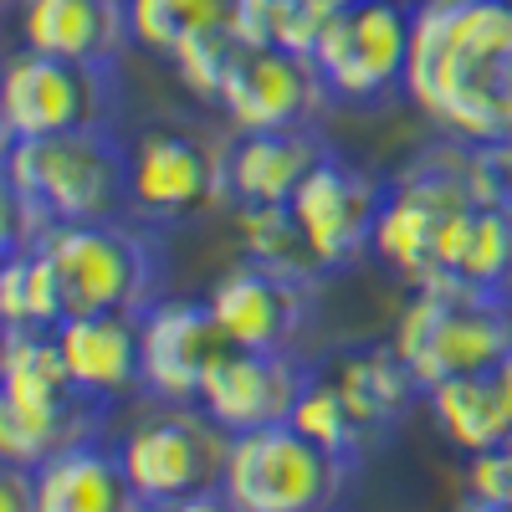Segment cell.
<instances>
[{"label":"cell","instance_id":"cell-1","mask_svg":"<svg viewBox=\"0 0 512 512\" xmlns=\"http://www.w3.org/2000/svg\"><path fill=\"white\" fill-rule=\"evenodd\" d=\"M405 93L446 139H512V0H420Z\"/></svg>","mask_w":512,"mask_h":512},{"label":"cell","instance_id":"cell-2","mask_svg":"<svg viewBox=\"0 0 512 512\" xmlns=\"http://www.w3.org/2000/svg\"><path fill=\"white\" fill-rule=\"evenodd\" d=\"M487 200H502L477 144L446 139L415 154L384 185V210L374 231V256L395 267L410 287L456 282L477 216Z\"/></svg>","mask_w":512,"mask_h":512},{"label":"cell","instance_id":"cell-3","mask_svg":"<svg viewBox=\"0 0 512 512\" xmlns=\"http://www.w3.org/2000/svg\"><path fill=\"white\" fill-rule=\"evenodd\" d=\"M103 400L72 379L52 328H6L0 349V456L41 466L47 456L98 441Z\"/></svg>","mask_w":512,"mask_h":512},{"label":"cell","instance_id":"cell-4","mask_svg":"<svg viewBox=\"0 0 512 512\" xmlns=\"http://www.w3.org/2000/svg\"><path fill=\"white\" fill-rule=\"evenodd\" d=\"M400 359L415 369L420 390L492 369L512 349V308L502 292L466 287V282H425L395 318Z\"/></svg>","mask_w":512,"mask_h":512},{"label":"cell","instance_id":"cell-5","mask_svg":"<svg viewBox=\"0 0 512 512\" xmlns=\"http://www.w3.org/2000/svg\"><path fill=\"white\" fill-rule=\"evenodd\" d=\"M6 190L41 205L57 226L108 221L128 200V149L113 139V128L6 139Z\"/></svg>","mask_w":512,"mask_h":512},{"label":"cell","instance_id":"cell-6","mask_svg":"<svg viewBox=\"0 0 512 512\" xmlns=\"http://www.w3.org/2000/svg\"><path fill=\"white\" fill-rule=\"evenodd\" d=\"M349 466L354 461L333 456L292 420H282L231 436L221 487L236 497L241 512H333Z\"/></svg>","mask_w":512,"mask_h":512},{"label":"cell","instance_id":"cell-7","mask_svg":"<svg viewBox=\"0 0 512 512\" xmlns=\"http://www.w3.org/2000/svg\"><path fill=\"white\" fill-rule=\"evenodd\" d=\"M47 256L62 282L67 318L82 313H144L159 292V251L149 236L108 221H72L57 226Z\"/></svg>","mask_w":512,"mask_h":512},{"label":"cell","instance_id":"cell-8","mask_svg":"<svg viewBox=\"0 0 512 512\" xmlns=\"http://www.w3.org/2000/svg\"><path fill=\"white\" fill-rule=\"evenodd\" d=\"M226 195V144H210L185 123H154L128 144V200L123 210L144 226H185Z\"/></svg>","mask_w":512,"mask_h":512},{"label":"cell","instance_id":"cell-9","mask_svg":"<svg viewBox=\"0 0 512 512\" xmlns=\"http://www.w3.org/2000/svg\"><path fill=\"white\" fill-rule=\"evenodd\" d=\"M226 451H231V431H221L200 405H159L139 415L118 441L123 472L134 482L144 512L205 487H221Z\"/></svg>","mask_w":512,"mask_h":512},{"label":"cell","instance_id":"cell-10","mask_svg":"<svg viewBox=\"0 0 512 512\" xmlns=\"http://www.w3.org/2000/svg\"><path fill=\"white\" fill-rule=\"evenodd\" d=\"M415 11L405 0H354L323 21L313 62L338 103H384L405 88Z\"/></svg>","mask_w":512,"mask_h":512},{"label":"cell","instance_id":"cell-11","mask_svg":"<svg viewBox=\"0 0 512 512\" xmlns=\"http://www.w3.org/2000/svg\"><path fill=\"white\" fill-rule=\"evenodd\" d=\"M113 67L67 62L21 47L6 67V139H52L72 128H113Z\"/></svg>","mask_w":512,"mask_h":512},{"label":"cell","instance_id":"cell-12","mask_svg":"<svg viewBox=\"0 0 512 512\" xmlns=\"http://www.w3.org/2000/svg\"><path fill=\"white\" fill-rule=\"evenodd\" d=\"M379 210H384V185L369 169L338 154H328L303 180V190L292 195L297 231H303L318 272H349L354 262H364L374 251Z\"/></svg>","mask_w":512,"mask_h":512},{"label":"cell","instance_id":"cell-13","mask_svg":"<svg viewBox=\"0 0 512 512\" xmlns=\"http://www.w3.org/2000/svg\"><path fill=\"white\" fill-rule=\"evenodd\" d=\"M333 103L328 82L308 52H287V47H241L226 88L216 108L236 134L251 128H308L318 113Z\"/></svg>","mask_w":512,"mask_h":512},{"label":"cell","instance_id":"cell-14","mask_svg":"<svg viewBox=\"0 0 512 512\" xmlns=\"http://www.w3.org/2000/svg\"><path fill=\"white\" fill-rule=\"evenodd\" d=\"M139 349H144V395L154 405H200L205 379L231 349V338L221 333L210 303L154 297L139 313Z\"/></svg>","mask_w":512,"mask_h":512},{"label":"cell","instance_id":"cell-15","mask_svg":"<svg viewBox=\"0 0 512 512\" xmlns=\"http://www.w3.org/2000/svg\"><path fill=\"white\" fill-rule=\"evenodd\" d=\"M221 333L241 349H287L313 313V272H292L272 262H241L216 277L205 292Z\"/></svg>","mask_w":512,"mask_h":512},{"label":"cell","instance_id":"cell-16","mask_svg":"<svg viewBox=\"0 0 512 512\" xmlns=\"http://www.w3.org/2000/svg\"><path fill=\"white\" fill-rule=\"evenodd\" d=\"M303 384H308V369L287 349H241V344H231L221 354V364L210 369V379H205L200 410L231 436L262 431V425L292 420L297 400H303Z\"/></svg>","mask_w":512,"mask_h":512},{"label":"cell","instance_id":"cell-17","mask_svg":"<svg viewBox=\"0 0 512 512\" xmlns=\"http://www.w3.org/2000/svg\"><path fill=\"white\" fill-rule=\"evenodd\" d=\"M313 374L328 384V395L354 420L364 451H374L390 436V425L410 410V400L425 395L415 369L400 359L395 344H338L333 354L318 359Z\"/></svg>","mask_w":512,"mask_h":512},{"label":"cell","instance_id":"cell-18","mask_svg":"<svg viewBox=\"0 0 512 512\" xmlns=\"http://www.w3.org/2000/svg\"><path fill=\"white\" fill-rule=\"evenodd\" d=\"M328 154L318 123L236 134L226 144V195L231 205H287Z\"/></svg>","mask_w":512,"mask_h":512},{"label":"cell","instance_id":"cell-19","mask_svg":"<svg viewBox=\"0 0 512 512\" xmlns=\"http://www.w3.org/2000/svg\"><path fill=\"white\" fill-rule=\"evenodd\" d=\"M21 47L67 57V62H98L113 67L118 52L134 41L128 0H26L16 11Z\"/></svg>","mask_w":512,"mask_h":512},{"label":"cell","instance_id":"cell-20","mask_svg":"<svg viewBox=\"0 0 512 512\" xmlns=\"http://www.w3.org/2000/svg\"><path fill=\"white\" fill-rule=\"evenodd\" d=\"M57 349L72 379L93 400H123L128 390H144V349H139V313H82L62 318Z\"/></svg>","mask_w":512,"mask_h":512},{"label":"cell","instance_id":"cell-21","mask_svg":"<svg viewBox=\"0 0 512 512\" xmlns=\"http://www.w3.org/2000/svg\"><path fill=\"white\" fill-rule=\"evenodd\" d=\"M36 477V512H144L134 497V482L123 472L118 446L82 441L41 466H31Z\"/></svg>","mask_w":512,"mask_h":512},{"label":"cell","instance_id":"cell-22","mask_svg":"<svg viewBox=\"0 0 512 512\" xmlns=\"http://www.w3.org/2000/svg\"><path fill=\"white\" fill-rule=\"evenodd\" d=\"M425 405H431L441 436L466 456L512 441V349L492 369L456 374L436 390H425Z\"/></svg>","mask_w":512,"mask_h":512},{"label":"cell","instance_id":"cell-23","mask_svg":"<svg viewBox=\"0 0 512 512\" xmlns=\"http://www.w3.org/2000/svg\"><path fill=\"white\" fill-rule=\"evenodd\" d=\"M0 318H6V328H57L67 318L62 282H57L47 246L6 251V267H0Z\"/></svg>","mask_w":512,"mask_h":512},{"label":"cell","instance_id":"cell-24","mask_svg":"<svg viewBox=\"0 0 512 512\" xmlns=\"http://www.w3.org/2000/svg\"><path fill=\"white\" fill-rule=\"evenodd\" d=\"M128 21L139 47L169 62L185 41L236 26V0H128Z\"/></svg>","mask_w":512,"mask_h":512},{"label":"cell","instance_id":"cell-25","mask_svg":"<svg viewBox=\"0 0 512 512\" xmlns=\"http://www.w3.org/2000/svg\"><path fill=\"white\" fill-rule=\"evenodd\" d=\"M323 21L328 6L318 0H236V36L251 47H287L313 57Z\"/></svg>","mask_w":512,"mask_h":512},{"label":"cell","instance_id":"cell-26","mask_svg":"<svg viewBox=\"0 0 512 512\" xmlns=\"http://www.w3.org/2000/svg\"><path fill=\"white\" fill-rule=\"evenodd\" d=\"M236 241L251 262H272V267H292V272H313V256H308V241L297 231V216H292V200L287 205H236Z\"/></svg>","mask_w":512,"mask_h":512},{"label":"cell","instance_id":"cell-27","mask_svg":"<svg viewBox=\"0 0 512 512\" xmlns=\"http://www.w3.org/2000/svg\"><path fill=\"white\" fill-rule=\"evenodd\" d=\"M241 47H246V41L236 36V26H221V31H205V36L185 41V47L169 57V67L180 72V82L195 98L216 103L221 88H226V77H231V67H236V57H241Z\"/></svg>","mask_w":512,"mask_h":512},{"label":"cell","instance_id":"cell-28","mask_svg":"<svg viewBox=\"0 0 512 512\" xmlns=\"http://www.w3.org/2000/svg\"><path fill=\"white\" fill-rule=\"evenodd\" d=\"M466 492L482 502H507L512 507V441L466 456Z\"/></svg>","mask_w":512,"mask_h":512},{"label":"cell","instance_id":"cell-29","mask_svg":"<svg viewBox=\"0 0 512 512\" xmlns=\"http://www.w3.org/2000/svg\"><path fill=\"white\" fill-rule=\"evenodd\" d=\"M0 512H36V477L31 466H11L0 472Z\"/></svg>","mask_w":512,"mask_h":512},{"label":"cell","instance_id":"cell-30","mask_svg":"<svg viewBox=\"0 0 512 512\" xmlns=\"http://www.w3.org/2000/svg\"><path fill=\"white\" fill-rule=\"evenodd\" d=\"M149 512H241V507L226 487H205V492H190L180 502H164V507H149Z\"/></svg>","mask_w":512,"mask_h":512},{"label":"cell","instance_id":"cell-31","mask_svg":"<svg viewBox=\"0 0 512 512\" xmlns=\"http://www.w3.org/2000/svg\"><path fill=\"white\" fill-rule=\"evenodd\" d=\"M482 159H487V175H492L497 195L512 200V139H502V144H482Z\"/></svg>","mask_w":512,"mask_h":512},{"label":"cell","instance_id":"cell-32","mask_svg":"<svg viewBox=\"0 0 512 512\" xmlns=\"http://www.w3.org/2000/svg\"><path fill=\"white\" fill-rule=\"evenodd\" d=\"M456 512H512V507H507V502H482V497H466Z\"/></svg>","mask_w":512,"mask_h":512},{"label":"cell","instance_id":"cell-33","mask_svg":"<svg viewBox=\"0 0 512 512\" xmlns=\"http://www.w3.org/2000/svg\"><path fill=\"white\" fill-rule=\"evenodd\" d=\"M318 6H328V11H338V6H354V0H318Z\"/></svg>","mask_w":512,"mask_h":512},{"label":"cell","instance_id":"cell-34","mask_svg":"<svg viewBox=\"0 0 512 512\" xmlns=\"http://www.w3.org/2000/svg\"><path fill=\"white\" fill-rule=\"evenodd\" d=\"M6 6H11V11H21V6H26V0H6Z\"/></svg>","mask_w":512,"mask_h":512}]
</instances>
